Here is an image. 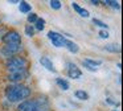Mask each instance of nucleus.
<instances>
[{
    "label": "nucleus",
    "mask_w": 123,
    "mask_h": 111,
    "mask_svg": "<svg viewBox=\"0 0 123 111\" xmlns=\"http://www.w3.org/2000/svg\"><path fill=\"white\" fill-rule=\"evenodd\" d=\"M77 13L81 16V17H83V18H87V17H90V13H89V11H87V9H85V8H82V7H81V9L78 11Z\"/></svg>",
    "instance_id": "nucleus-22"
},
{
    "label": "nucleus",
    "mask_w": 123,
    "mask_h": 111,
    "mask_svg": "<svg viewBox=\"0 0 123 111\" xmlns=\"http://www.w3.org/2000/svg\"><path fill=\"white\" fill-rule=\"evenodd\" d=\"M45 24H46V21H45V18H43V17H38L37 18V21H36L35 24H33V28H35V31L36 32H43L44 29H45Z\"/></svg>",
    "instance_id": "nucleus-16"
},
{
    "label": "nucleus",
    "mask_w": 123,
    "mask_h": 111,
    "mask_svg": "<svg viewBox=\"0 0 123 111\" xmlns=\"http://www.w3.org/2000/svg\"><path fill=\"white\" fill-rule=\"evenodd\" d=\"M105 50L110 53H114V54H119L120 53V45L117 42H109V44L105 45Z\"/></svg>",
    "instance_id": "nucleus-12"
},
{
    "label": "nucleus",
    "mask_w": 123,
    "mask_h": 111,
    "mask_svg": "<svg viewBox=\"0 0 123 111\" xmlns=\"http://www.w3.org/2000/svg\"><path fill=\"white\" fill-rule=\"evenodd\" d=\"M117 66H118V69H120V68H122V62H120V61H119V62L117 63Z\"/></svg>",
    "instance_id": "nucleus-28"
},
{
    "label": "nucleus",
    "mask_w": 123,
    "mask_h": 111,
    "mask_svg": "<svg viewBox=\"0 0 123 111\" xmlns=\"http://www.w3.org/2000/svg\"><path fill=\"white\" fill-rule=\"evenodd\" d=\"M74 97H75V99H78V100H89L90 95H89V92L85 91V90L78 89L74 91Z\"/></svg>",
    "instance_id": "nucleus-14"
},
{
    "label": "nucleus",
    "mask_w": 123,
    "mask_h": 111,
    "mask_svg": "<svg viewBox=\"0 0 123 111\" xmlns=\"http://www.w3.org/2000/svg\"><path fill=\"white\" fill-rule=\"evenodd\" d=\"M24 33L27 37H33L36 34V31L35 28H33V25H31V24H27V25L24 26Z\"/></svg>",
    "instance_id": "nucleus-19"
},
{
    "label": "nucleus",
    "mask_w": 123,
    "mask_h": 111,
    "mask_svg": "<svg viewBox=\"0 0 123 111\" xmlns=\"http://www.w3.org/2000/svg\"><path fill=\"white\" fill-rule=\"evenodd\" d=\"M24 50V46L21 44H8V45H3L0 48V54L3 56L6 60L11 57H15V56H20V53Z\"/></svg>",
    "instance_id": "nucleus-4"
},
{
    "label": "nucleus",
    "mask_w": 123,
    "mask_h": 111,
    "mask_svg": "<svg viewBox=\"0 0 123 111\" xmlns=\"http://www.w3.org/2000/svg\"><path fill=\"white\" fill-rule=\"evenodd\" d=\"M105 102H106L107 105H110V106H115V107H119V106H120V103L117 102V100H114L112 98H106Z\"/></svg>",
    "instance_id": "nucleus-24"
},
{
    "label": "nucleus",
    "mask_w": 123,
    "mask_h": 111,
    "mask_svg": "<svg viewBox=\"0 0 123 111\" xmlns=\"http://www.w3.org/2000/svg\"><path fill=\"white\" fill-rule=\"evenodd\" d=\"M28 77H29V71H28V69H25V70L8 73L7 79H8L11 83H21V82L24 81V79H27Z\"/></svg>",
    "instance_id": "nucleus-7"
},
{
    "label": "nucleus",
    "mask_w": 123,
    "mask_h": 111,
    "mask_svg": "<svg viewBox=\"0 0 123 111\" xmlns=\"http://www.w3.org/2000/svg\"><path fill=\"white\" fill-rule=\"evenodd\" d=\"M64 48H66L68 52H70L72 54H77V53L80 52V45H78L77 42L72 41V40H66Z\"/></svg>",
    "instance_id": "nucleus-11"
},
{
    "label": "nucleus",
    "mask_w": 123,
    "mask_h": 111,
    "mask_svg": "<svg viewBox=\"0 0 123 111\" xmlns=\"http://www.w3.org/2000/svg\"><path fill=\"white\" fill-rule=\"evenodd\" d=\"M32 95V89L24 83H11L6 87L7 100L11 103H20Z\"/></svg>",
    "instance_id": "nucleus-1"
},
{
    "label": "nucleus",
    "mask_w": 123,
    "mask_h": 111,
    "mask_svg": "<svg viewBox=\"0 0 123 111\" xmlns=\"http://www.w3.org/2000/svg\"><path fill=\"white\" fill-rule=\"evenodd\" d=\"M112 111H119V110H112Z\"/></svg>",
    "instance_id": "nucleus-30"
},
{
    "label": "nucleus",
    "mask_w": 123,
    "mask_h": 111,
    "mask_svg": "<svg viewBox=\"0 0 123 111\" xmlns=\"http://www.w3.org/2000/svg\"><path fill=\"white\" fill-rule=\"evenodd\" d=\"M19 11L21 13H24V15H28V13L32 12V5L28 1H25V0H21L19 3Z\"/></svg>",
    "instance_id": "nucleus-13"
},
{
    "label": "nucleus",
    "mask_w": 123,
    "mask_h": 111,
    "mask_svg": "<svg viewBox=\"0 0 123 111\" xmlns=\"http://www.w3.org/2000/svg\"><path fill=\"white\" fill-rule=\"evenodd\" d=\"M98 36H99V38H102V40H107L110 37V33H109V31H99L98 32Z\"/></svg>",
    "instance_id": "nucleus-23"
},
{
    "label": "nucleus",
    "mask_w": 123,
    "mask_h": 111,
    "mask_svg": "<svg viewBox=\"0 0 123 111\" xmlns=\"http://www.w3.org/2000/svg\"><path fill=\"white\" fill-rule=\"evenodd\" d=\"M8 3L9 4H19L20 0H8Z\"/></svg>",
    "instance_id": "nucleus-27"
},
{
    "label": "nucleus",
    "mask_w": 123,
    "mask_h": 111,
    "mask_svg": "<svg viewBox=\"0 0 123 111\" xmlns=\"http://www.w3.org/2000/svg\"><path fill=\"white\" fill-rule=\"evenodd\" d=\"M49 7L54 11H58L62 8V3L60 1V0H50V1H49Z\"/></svg>",
    "instance_id": "nucleus-21"
},
{
    "label": "nucleus",
    "mask_w": 123,
    "mask_h": 111,
    "mask_svg": "<svg viewBox=\"0 0 123 111\" xmlns=\"http://www.w3.org/2000/svg\"><path fill=\"white\" fill-rule=\"evenodd\" d=\"M46 36H48V38L50 40V42L53 44V46H56V48H64L65 42H66V40H68L62 33L56 32V31H49L48 33H46Z\"/></svg>",
    "instance_id": "nucleus-6"
},
{
    "label": "nucleus",
    "mask_w": 123,
    "mask_h": 111,
    "mask_svg": "<svg viewBox=\"0 0 123 111\" xmlns=\"http://www.w3.org/2000/svg\"><path fill=\"white\" fill-rule=\"evenodd\" d=\"M101 4L106 5V7H110L112 9H117V11L120 9V3L115 1V0H103V1H101Z\"/></svg>",
    "instance_id": "nucleus-17"
},
{
    "label": "nucleus",
    "mask_w": 123,
    "mask_h": 111,
    "mask_svg": "<svg viewBox=\"0 0 123 111\" xmlns=\"http://www.w3.org/2000/svg\"><path fill=\"white\" fill-rule=\"evenodd\" d=\"M93 24H94L95 26H98V28H101L102 31H109V25H107L105 21L99 20V18H95V17H94V18H93Z\"/></svg>",
    "instance_id": "nucleus-18"
},
{
    "label": "nucleus",
    "mask_w": 123,
    "mask_h": 111,
    "mask_svg": "<svg viewBox=\"0 0 123 111\" xmlns=\"http://www.w3.org/2000/svg\"><path fill=\"white\" fill-rule=\"evenodd\" d=\"M37 18H38V15L36 12H31V13H28V16H27V21L31 25H33V24L37 21Z\"/></svg>",
    "instance_id": "nucleus-20"
},
{
    "label": "nucleus",
    "mask_w": 123,
    "mask_h": 111,
    "mask_svg": "<svg viewBox=\"0 0 123 111\" xmlns=\"http://www.w3.org/2000/svg\"><path fill=\"white\" fill-rule=\"evenodd\" d=\"M90 4L98 7V5H101V1H99V0H90Z\"/></svg>",
    "instance_id": "nucleus-26"
},
{
    "label": "nucleus",
    "mask_w": 123,
    "mask_h": 111,
    "mask_svg": "<svg viewBox=\"0 0 123 111\" xmlns=\"http://www.w3.org/2000/svg\"><path fill=\"white\" fill-rule=\"evenodd\" d=\"M1 42L4 45L8 44H21V34L16 31V29H11V31H7L6 33L1 36Z\"/></svg>",
    "instance_id": "nucleus-5"
},
{
    "label": "nucleus",
    "mask_w": 123,
    "mask_h": 111,
    "mask_svg": "<svg viewBox=\"0 0 123 111\" xmlns=\"http://www.w3.org/2000/svg\"><path fill=\"white\" fill-rule=\"evenodd\" d=\"M49 100L46 97L28 98L17 105V111H49Z\"/></svg>",
    "instance_id": "nucleus-2"
},
{
    "label": "nucleus",
    "mask_w": 123,
    "mask_h": 111,
    "mask_svg": "<svg viewBox=\"0 0 123 111\" xmlns=\"http://www.w3.org/2000/svg\"><path fill=\"white\" fill-rule=\"evenodd\" d=\"M56 85L62 90V91H68V90L70 89V82L68 81L66 78H64V77H57L56 78Z\"/></svg>",
    "instance_id": "nucleus-10"
},
{
    "label": "nucleus",
    "mask_w": 123,
    "mask_h": 111,
    "mask_svg": "<svg viewBox=\"0 0 123 111\" xmlns=\"http://www.w3.org/2000/svg\"><path fill=\"white\" fill-rule=\"evenodd\" d=\"M40 63L43 65V68H45L48 71H50V73H57V69L54 68V63L52 62V60L49 57L43 56V57L40 58Z\"/></svg>",
    "instance_id": "nucleus-9"
},
{
    "label": "nucleus",
    "mask_w": 123,
    "mask_h": 111,
    "mask_svg": "<svg viewBox=\"0 0 123 111\" xmlns=\"http://www.w3.org/2000/svg\"><path fill=\"white\" fill-rule=\"evenodd\" d=\"M66 75L72 79H80L82 77V70L78 68L77 63L68 61L66 62Z\"/></svg>",
    "instance_id": "nucleus-8"
},
{
    "label": "nucleus",
    "mask_w": 123,
    "mask_h": 111,
    "mask_svg": "<svg viewBox=\"0 0 123 111\" xmlns=\"http://www.w3.org/2000/svg\"><path fill=\"white\" fill-rule=\"evenodd\" d=\"M82 65H83V66H85V68H86V69H87V70H89V71H93V73H95V71H97V70H98V69H95V68H91V66H89V65H87V63H85V62H83V61H82Z\"/></svg>",
    "instance_id": "nucleus-25"
},
{
    "label": "nucleus",
    "mask_w": 123,
    "mask_h": 111,
    "mask_svg": "<svg viewBox=\"0 0 123 111\" xmlns=\"http://www.w3.org/2000/svg\"><path fill=\"white\" fill-rule=\"evenodd\" d=\"M0 25H1V18H0Z\"/></svg>",
    "instance_id": "nucleus-29"
},
{
    "label": "nucleus",
    "mask_w": 123,
    "mask_h": 111,
    "mask_svg": "<svg viewBox=\"0 0 123 111\" xmlns=\"http://www.w3.org/2000/svg\"><path fill=\"white\" fill-rule=\"evenodd\" d=\"M6 68L8 73L25 70V69H28V60L23 56H15V57L6 60Z\"/></svg>",
    "instance_id": "nucleus-3"
},
{
    "label": "nucleus",
    "mask_w": 123,
    "mask_h": 111,
    "mask_svg": "<svg viewBox=\"0 0 123 111\" xmlns=\"http://www.w3.org/2000/svg\"><path fill=\"white\" fill-rule=\"evenodd\" d=\"M85 63H87L89 66H91V68H95L98 69V66H101L102 63H103V61L102 60H94V58H85V60H82Z\"/></svg>",
    "instance_id": "nucleus-15"
}]
</instances>
